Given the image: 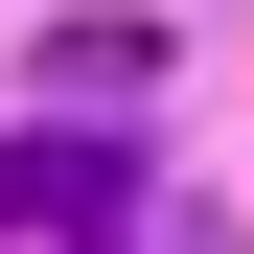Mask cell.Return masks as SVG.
<instances>
[]
</instances>
